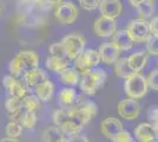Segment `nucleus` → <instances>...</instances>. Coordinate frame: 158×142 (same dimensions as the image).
<instances>
[{
    "label": "nucleus",
    "mask_w": 158,
    "mask_h": 142,
    "mask_svg": "<svg viewBox=\"0 0 158 142\" xmlns=\"http://www.w3.org/2000/svg\"><path fill=\"white\" fill-rule=\"evenodd\" d=\"M39 54L33 50H23L8 64V70L12 76H20L30 70L38 68Z\"/></svg>",
    "instance_id": "obj_2"
},
{
    "label": "nucleus",
    "mask_w": 158,
    "mask_h": 142,
    "mask_svg": "<svg viewBox=\"0 0 158 142\" xmlns=\"http://www.w3.org/2000/svg\"><path fill=\"white\" fill-rule=\"evenodd\" d=\"M110 43L117 47L119 51H129L133 45V41L126 30H117L112 36Z\"/></svg>",
    "instance_id": "obj_16"
},
{
    "label": "nucleus",
    "mask_w": 158,
    "mask_h": 142,
    "mask_svg": "<svg viewBox=\"0 0 158 142\" xmlns=\"http://www.w3.org/2000/svg\"><path fill=\"white\" fill-rule=\"evenodd\" d=\"M127 62H129L130 68L136 74H139L148 64V54L143 52V51L135 52V54H130V57H127Z\"/></svg>",
    "instance_id": "obj_18"
},
{
    "label": "nucleus",
    "mask_w": 158,
    "mask_h": 142,
    "mask_svg": "<svg viewBox=\"0 0 158 142\" xmlns=\"http://www.w3.org/2000/svg\"><path fill=\"white\" fill-rule=\"evenodd\" d=\"M59 142H70V141H69V137H66L65 136V137H64V139H61Z\"/></svg>",
    "instance_id": "obj_42"
},
{
    "label": "nucleus",
    "mask_w": 158,
    "mask_h": 142,
    "mask_svg": "<svg viewBox=\"0 0 158 142\" xmlns=\"http://www.w3.org/2000/svg\"><path fill=\"white\" fill-rule=\"evenodd\" d=\"M44 1L46 2L47 5H50V6H56V7L63 2V0H44Z\"/></svg>",
    "instance_id": "obj_38"
},
{
    "label": "nucleus",
    "mask_w": 158,
    "mask_h": 142,
    "mask_svg": "<svg viewBox=\"0 0 158 142\" xmlns=\"http://www.w3.org/2000/svg\"><path fill=\"white\" fill-rule=\"evenodd\" d=\"M79 109V111H80V114L83 115L84 117V120L86 121V123H89V122L92 120L94 116L97 115V105H96V103L92 101H85L83 102V103H80L79 105H77Z\"/></svg>",
    "instance_id": "obj_21"
},
{
    "label": "nucleus",
    "mask_w": 158,
    "mask_h": 142,
    "mask_svg": "<svg viewBox=\"0 0 158 142\" xmlns=\"http://www.w3.org/2000/svg\"><path fill=\"white\" fill-rule=\"evenodd\" d=\"M150 26H151L152 34L158 36V17H155V18L150 21Z\"/></svg>",
    "instance_id": "obj_37"
},
{
    "label": "nucleus",
    "mask_w": 158,
    "mask_h": 142,
    "mask_svg": "<svg viewBox=\"0 0 158 142\" xmlns=\"http://www.w3.org/2000/svg\"><path fill=\"white\" fill-rule=\"evenodd\" d=\"M48 51H50V56H52V57H58V58H65L66 57L65 49L63 46L61 41L51 44L50 47H48Z\"/></svg>",
    "instance_id": "obj_31"
},
{
    "label": "nucleus",
    "mask_w": 158,
    "mask_h": 142,
    "mask_svg": "<svg viewBox=\"0 0 158 142\" xmlns=\"http://www.w3.org/2000/svg\"><path fill=\"white\" fill-rule=\"evenodd\" d=\"M148 81L142 74H135L129 77L124 84V90L129 98L132 100H140L143 98L149 91Z\"/></svg>",
    "instance_id": "obj_4"
},
{
    "label": "nucleus",
    "mask_w": 158,
    "mask_h": 142,
    "mask_svg": "<svg viewBox=\"0 0 158 142\" xmlns=\"http://www.w3.org/2000/svg\"><path fill=\"white\" fill-rule=\"evenodd\" d=\"M53 93H54V84L51 81H46L37 88V97L40 101H50L52 98Z\"/></svg>",
    "instance_id": "obj_23"
},
{
    "label": "nucleus",
    "mask_w": 158,
    "mask_h": 142,
    "mask_svg": "<svg viewBox=\"0 0 158 142\" xmlns=\"http://www.w3.org/2000/svg\"><path fill=\"white\" fill-rule=\"evenodd\" d=\"M5 133H6L7 137H13V139H18L21 133H23V126L18 123V122H8L5 127Z\"/></svg>",
    "instance_id": "obj_27"
},
{
    "label": "nucleus",
    "mask_w": 158,
    "mask_h": 142,
    "mask_svg": "<svg viewBox=\"0 0 158 142\" xmlns=\"http://www.w3.org/2000/svg\"><path fill=\"white\" fill-rule=\"evenodd\" d=\"M64 137H65V134L57 126L47 127L41 134L43 142H59Z\"/></svg>",
    "instance_id": "obj_22"
},
{
    "label": "nucleus",
    "mask_w": 158,
    "mask_h": 142,
    "mask_svg": "<svg viewBox=\"0 0 158 142\" xmlns=\"http://www.w3.org/2000/svg\"><path fill=\"white\" fill-rule=\"evenodd\" d=\"M106 77H107V75L102 69L91 70L87 74L81 75V78L79 82L81 91L85 93L86 95H96L99 89L104 85Z\"/></svg>",
    "instance_id": "obj_3"
},
{
    "label": "nucleus",
    "mask_w": 158,
    "mask_h": 142,
    "mask_svg": "<svg viewBox=\"0 0 158 142\" xmlns=\"http://www.w3.org/2000/svg\"><path fill=\"white\" fill-rule=\"evenodd\" d=\"M114 72L116 75L120 77V78H125L127 80L129 77H131L132 75H135L136 72L130 68L127 58H119L118 61L114 63Z\"/></svg>",
    "instance_id": "obj_19"
},
{
    "label": "nucleus",
    "mask_w": 158,
    "mask_h": 142,
    "mask_svg": "<svg viewBox=\"0 0 158 142\" xmlns=\"http://www.w3.org/2000/svg\"><path fill=\"white\" fill-rule=\"evenodd\" d=\"M99 57H100V62L105 63L107 65L114 64L119 59V51L116 46H113L111 43H104L102 44L98 49Z\"/></svg>",
    "instance_id": "obj_14"
},
{
    "label": "nucleus",
    "mask_w": 158,
    "mask_h": 142,
    "mask_svg": "<svg viewBox=\"0 0 158 142\" xmlns=\"http://www.w3.org/2000/svg\"><path fill=\"white\" fill-rule=\"evenodd\" d=\"M126 31L131 37L133 43H146L148 39L152 36L150 23L140 18L129 21Z\"/></svg>",
    "instance_id": "obj_6"
},
{
    "label": "nucleus",
    "mask_w": 158,
    "mask_h": 142,
    "mask_svg": "<svg viewBox=\"0 0 158 142\" xmlns=\"http://www.w3.org/2000/svg\"><path fill=\"white\" fill-rule=\"evenodd\" d=\"M150 142H158V139H156V140H153V141H150Z\"/></svg>",
    "instance_id": "obj_43"
},
{
    "label": "nucleus",
    "mask_w": 158,
    "mask_h": 142,
    "mask_svg": "<svg viewBox=\"0 0 158 142\" xmlns=\"http://www.w3.org/2000/svg\"><path fill=\"white\" fill-rule=\"evenodd\" d=\"M69 141L70 142H90L86 136L81 135V134H76V135L69 136Z\"/></svg>",
    "instance_id": "obj_36"
},
{
    "label": "nucleus",
    "mask_w": 158,
    "mask_h": 142,
    "mask_svg": "<svg viewBox=\"0 0 158 142\" xmlns=\"http://www.w3.org/2000/svg\"><path fill=\"white\" fill-rule=\"evenodd\" d=\"M146 51L149 54L158 56V36L152 34L146 41Z\"/></svg>",
    "instance_id": "obj_32"
},
{
    "label": "nucleus",
    "mask_w": 158,
    "mask_h": 142,
    "mask_svg": "<svg viewBox=\"0 0 158 142\" xmlns=\"http://www.w3.org/2000/svg\"><path fill=\"white\" fill-rule=\"evenodd\" d=\"M78 2L81 8H84L86 11H93L98 8L100 0H78Z\"/></svg>",
    "instance_id": "obj_34"
},
{
    "label": "nucleus",
    "mask_w": 158,
    "mask_h": 142,
    "mask_svg": "<svg viewBox=\"0 0 158 142\" xmlns=\"http://www.w3.org/2000/svg\"><path fill=\"white\" fill-rule=\"evenodd\" d=\"M53 122L65 135L69 136L80 134L83 128L87 124L78 107L56 110L53 113Z\"/></svg>",
    "instance_id": "obj_1"
},
{
    "label": "nucleus",
    "mask_w": 158,
    "mask_h": 142,
    "mask_svg": "<svg viewBox=\"0 0 158 142\" xmlns=\"http://www.w3.org/2000/svg\"><path fill=\"white\" fill-rule=\"evenodd\" d=\"M54 18L63 25L73 24L78 18V8L71 1H63L60 5L56 7Z\"/></svg>",
    "instance_id": "obj_8"
},
{
    "label": "nucleus",
    "mask_w": 158,
    "mask_h": 142,
    "mask_svg": "<svg viewBox=\"0 0 158 142\" xmlns=\"http://www.w3.org/2000/svg\"><path fill=\"white\" fill-rule=\"evenodd\" d=\"M76 97H77V94L72 88H63L59 93V102L61 103V105H65V107L73 104L76 101Z\"/></svg>",
    "instance_id": "obj_26"
},
{
    "label": "nucleus",
    "mask_w": 158,
    "mask_h": 142,
    "mask_svg": "<svg viewBox=\"0 0 158 142\" xmlns=\"http://www.w3.org/2000/svg\"><path fill=\"white\" fill-rule=\"evenodd\" d=\"M0 142H21L19 139H13V137H2Z\"/></svg>",
    "instance_id": "obj_39"
},
{
    "label": "nucleus",
    "mask_w": 158,
    "mask_h": 142,
    "mask_svg": "<svg viewBox=\"0 0 158 142\" xmlns=\"http://www.w3.org/2000/svg\"><path fill=\"white\" fill-rule=\"evenodd\" d=\"M2 85L4 88L8 91L10 96L17 97L19 100H24L27 96V88L19 82L17 78H14V76H5L2 78Z\"/></svg>",
    "instance_id": "obj_12"
},
{
    "label": "nucleus",
    "mask_w": 158,
    "mask_h": 142,
    "mask_svg": "<svg viewBox=\"0 0 158 142\" xmlns=\"http://www.w3.org/2000/svg\"><path fill=\"white\" fill-rule=\"evenodd\" d=\"M153 128L156 130V135H157V139H158V121H155L153 123Z\"/></svg>",
    "instance_id": "obj_41"
},
{
    "label": "nucleus",
    "mask_w": 158,
    "mask_h": 142,
    "mask_svg": "<svg viewBox=\"0 0 158 142\" xmlns=\"http://www.w3.org/2000/svg\"><path fill=\"white\" fill-rule=\"evenodd\" d=\"M98 8L102 17L116 20L123 12V4L120 0H100Z\"/></svg>",
    "instance_id": "obj_11"
},
{
    "label": "nucleus",
    "mask_w": 158,
    "mask_h": 142,
    "mask_svg": "<svg viewBox=\"0 0 158 142\" xmlns=\"http://www.w3.org/2000/svg\"><path fill=\"white\" fill-rule=\"evenodd\" d=\"M140 19H149L155 12V2L153 0H143L138 6L136 7Z\"/></svg>",
    "instance_id": "obj_25"
},
{
    "label": "nucleus",
    "mask_w": 158,
    "mask_h": 142,
    "mask_svg": "<svg viewBox=\"0 0 158 142\" xmlns=\"http://www.w3.org/2000/svg\"><path fill=\"white\" fill-rule=\"evenodd\" d=\"M113 142H136L133 140V137L131 136V134L126 130H123L122 133H119L118 135L116 136L113 140Z\"/></svg>",
    "instance_id": "obj_35"
},
{
    "label": "nucleus",
    "mask_w": 158,
    "mask_h": 142,
    "mask_svg": "<svg viewBox=\"0 0 158 142\" xmlns=\"http://www.w3.org/2000/svg\"><path fill=\"white\" fill-rule=\"evenodd\" d=\"M60 81L69 85H76L80 82L79 71L76 68H67L60 74Z\"/></svg>",
    "instance_id": "obj_24"
},
{
    "label": "nucleus",
    "mask_w": 158,
    "mask_h": 142,
    "mask_svg": "<svg viewBox=\"0 0 158 142\" xmlns=\"http://www.w3.org/2000/svg\"><path fill=\"white\" fill-rule=\"evenodd\" d=\"M123 131V123L116 117H106L100 122V133L109 140H113Z\"/></svg>",
    "instance_id": "obj_13"
},
{
    "label": "nucleus",
    "mask_w": 158,
    "mask_h": 142,
    "mask_svg": "<svg viewBox=\"0 0 158 142\" xmlns=\"http://www.w3.org/2000/svg\"><path fill=\"white\" fill-rule=\"evenodd\" d=\"M151 117L153 118V121H158V109H155L151 113Z\"/></svg>",
    "instance_id": "obj_40"
},
{
    "label": "nucleus",
    "mask_w": 158,
    "mask_h": 142,
    "mask_svg": "<svg viewBox=\"0 0 158 142\" xmlns=\"http://www.w3.org/2000/svg\"><path fill=\"white\" fill-rule=\"evenodd\" d=\"M46 67L48 70H51L53 72L61 74L63 71H65L69 68V62L65 58H58V57H52L48 56L46 59Z\"/></svg>",
    "instance_id": "obj_20"
},
{
    "label": "nucleus",
    "mask_w": 158,
    "mask_h": 142,
    "mask_svg": "<svg viewBox=\"0 0 158 142\" xmlns=\"http://www.w3.org/2000/svg\"><path fill=\"white\" fill-rule=\"evenodd\" d=\"M116 31H117L116 20H112L110 18L99 17L93 23V32L97 37H100V38L112 37Z\"/></svg>",
    "instance_id": "obj_10"
},
{
    "label": "nucleus",
    "mask_w": 158,
    "mask_h": 142,
    "mask_svg": "<svg viewBox=\"0 0 158 142\" xmlns=\"http://www.w3.org/2000/svg\"><path fill=\"white\" fill-rule=\"evenodd\" d=\"M23 105L30 113H37L40 108V100L35 96H26L23 100Z\"/></svg>",
    "instance_id": "obj_29"
},
{
    "label": "nucleus",
    "mask_w": 158,
    "mask_h": 142,
    "mask_svg": "<svg viewBox=\"0 0 158 142\" xmlns=\"http://www.w3.org/2000/svg\"><path fill=\"white\" fill-rule=\"evenodd\" d=\"M24 81L30 87L38 88L39 85H41L43 83H45L48 80H47V75L45 74V71H43L39 68H35L24 74Z\"/></svg>",
    "instance_id": "obj_17"
},
{
    "label": "nucleus",
    "mask_w": 158,
    "mask_h": 142,
    "mask_svg": "<svg viewBox=\"0 0 158 142\" xmlns=\"http://www.w3.org/2000/svg\"><path fill=\"white\" fill-rule=\"evenodd\" d=\"M135 137L139 142H150L157 139L156 130L153 128V124L148 122H142L135 128Z\"/></svg>",
    "instance_id": "obj_15"
},
{
    "label": "nucleus",
    "mask_w": 158,
    "mask_h": 142,
    "mask_svg": "<svg viewBox=\"0 0 158 142\" xmlns=\"http://www.w3.org/2000/svg\"><path fill=\"white\" fill-rule=\"evenodd\" d=\"M117 111L120 117L125 118L127 121H135L140 115V105L136 100L126 98L118 103Z\"/></svg>",
    "instance_id": "obj_9"
},
{
    "label": "nucleus",
    "mask_w": 158,
    "mask_h": 142,
    "mask_svg": "<svg viewBox=\"0 0 158 142\" xmlns=\"http://www.w3.org/2000/svg\"><path fill=\"white\" fill-rule=\"evenodd\" d=\"M146 81H148V84H149V88L155 90V91H158V69L150 72V75L146 78Z\"/></svg>",
    "instance_id": "obj_33"
},
{
    "label": "nucleus",
    "mask_w": 158,
    "mask_h": 142,
    "mask_svg": "<svg viewBox=\"0 0 158 142\" xmlns=\"http://www.w3.org/2000/svg\"><path fill=\"white\" fill-rule=\"evenodd\" d=\"M99 63H100V57L98 50L87 49L74 61V65L79 71V74L85 75L93 70V68L97 67Z\"/></svg>",
    "instance_id": "obj_7"
},
{
    "label": "nucleus",
    "mask_w": 158,
    "mask_h": 142,
    "mask_svg": "<svg viewBox=\"0 0 158 142\" xmlns=\"http://www.w3.org/2000/svg\"><path fill=\"white\" fill-rule=\"evenodd\" d=\"M60 41L65 49L66 57L70 61H76L79 56L85 51L86 39L85 37H83L80 34H67L65 37H63V39Z\"/></svg>",
    "instance_id": "obj_5"
},
{
    "label": "nucleus",
    "mask_w": 158,
    "mask_h": 142,
    "mask_svg": "<svg viewBox=\"0 0 158 142\" xmlns=\"http://www.w3.org/2000/svg\"><path fill=\"white\" fill-rule=\"evenodd\" d=\"M20 124L23 126V128H26V129L34 128V126L37 124V115H35V113L26 111V114L24 115V117L20 121Z\"/></svg>",
    "instance_id": "obj_30"
},
{
    "label": "nucleus",
    "mask_w": 158,
    "mask_h": 142,
    "mask_svg": "<svg viewBox=\"0 0 158 142\" xmlns=\"http://www.w3.org/2000/svg\"><path fill=\"white\" fill-rule=\"evenodd\" d=\"M21 107H23V100H19V98L13 97V96H8L6 98V101H5V109H6V111L10 115L14 114Z\"/></svg>",
    "instance_id": "obj_28"
}]
</instances>
